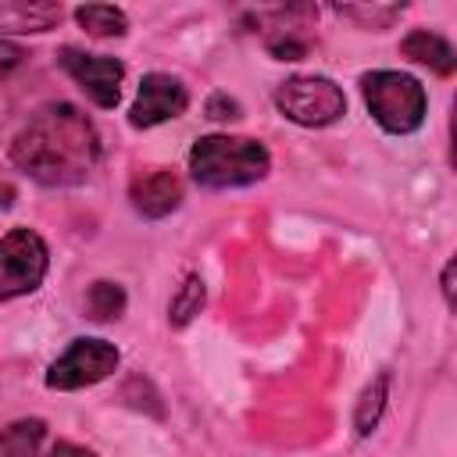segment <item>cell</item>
<instances>
[{
    "mask_svg": "<svg viewBox=\"0 0 457 457\" xmlns=\"http://www.w3.org/2000/svg\"><path fill=\"white\" fill-rule=\"evenodd\" d=\"M11 161L43 186H79L100 161V136L75 104H46L14 136Z\"/></svg>",
    "mask_w": 457,
    "mask_h": 457,
    "instance_id": "obj_1",
    "label": "cell"
},
{
    "mask_svg": "<svg viewBox=\"0 0 457 457\" xmlns=\"http://www.w3.org/2000/svg\"><path fill=\"white\" fill-rule=\"evenodd\" d=\"M268 150L246 136H204L189 150V171L207 189H236L268 175Z\"/></svg>",
    "mask_w": 457,
    "mask_h": 457,
    "instance_id": "obj_2",
    "label": "cell"
},
{
    "mask_svg": "<svg viewBox=\"0 0 457 457\" xmlns=\"http://www.w3.org/2000/svg\"><path fill=\"white\" fill-rule=\"evenodd\" d=\"M361 89H364V100H368V111L371 118L393 132V136H407L414 129H421L425 121V111H428V96H425V86L407 75V71H368L361 79Z\"/></svg>",
    "mask_w": 457,
    "mask_h": 457,
    "instance_id": "obj_3",
    "label": "cell"
},
{
    "mask_svg": "<svg viewBox=\"0 0 457 457\" xmlns=\"http://www.w3.org/2000/svg\"><path fill=\"white\" fill-rule=\"evenodd\" d=\"M275 107L303 129H325L346 114V96L325 75H296L275 89Z\"/></svg>",
    "mask_w": 457,
    "mask_h": 457,
    "instance_id": "obj_4",
    "label": "cell"
},
{
    "mask_svg": "<svg viewBox=\"0 0 457 457\" xmlns=\"http://www.w3.org/2000/svg\"><path fill=\"white\" fill-rule=\"evenodd\" d=\"M50 253L39 232L32 228H11L0 239V300H14L25 293H36L46 275Z\"/></svg>",
    "mask_w": 457,
    "mask_h": 457,
    "instance_id": "obj_5",
    "label": "cell"
},
{
    "mask_svg": "<svg viewBox=\"0 0 457 457\" xmlns=\"http://www.w3.org/2000/svg\"><path fill=\"white\" fill-rule=\"evenodd\" d=\"M118 368V350L107 339H75L46 371L50 389H86Z\"/></svg>",
    "mask_w": 457,
    "mask_h": 457,
    "instance_id": "obj_6",
    "label": "cell"
},
{
    "mask_svg": "<svg viewBox=\"0 0 457 457\" xmlns=\"http://www.w3.org/2000/svg\"><path fill=\"white\" fill-rule=\"evenodd\" d=\"M61 68L79 82V89L96 104V107H114L121 96V79H125V64L118 57H104V54H82L75 46H64L57 54Z\"/></svg>",
    "mask_w": 457,
    "mask_h": 457,
    "instance_id": "obj_7",
    "label": "cell"
},
{
    "mask_svg": "<svg viewBox=\"0 0 457 457\" xmlns=\"http://www.w3.org/2000/svg\"><path fill=\"white\" fill-rule=\"evenodd\" d=\"M186 104H189V93L175 75L150 71L139 82V93H136V104L129 111V121L136 129H154V125H161L168 118H179L186 111Z\"/></svg>",
    "mask_w": 457,
    "mask_h": 457,
    "instance_id": "obj_8",
    "label": "cell"
},
{
    "mask_svg": "<svg viewBox=\"0 0 457 457\" xmlns=\"http://www.w3.org/2000/svg\"><path fill=\"white\" fill-rule=\"evenodd\" d=\"M129 200L143 218H164L182 204V182L171 168H143L129 182Z\"/></svg>",
    "mask_w": 457,
    "mask_h": 457,
    "instance_id": "obj_9",
    "label": "cell"
},
{
    "mask_svg": "<svg viewBox=\"0 0 457 457\" xmlns=\"http://www.w3.org/2000/svg\"><path fill=\"white\" fill-rule=\"evenodd\" d=\"M61 18H64L61 4H25V0L0 4V32H46Z\"/></svg>",
    "mask_w": 457,
    "mask_h": 457,
    "instance_id": "obj_10",
    "label": "cell"
},
{
    "mask_svg": "<svg viewBox=\"0 0 457 457\" xmlns=\"http://www.w3.org/2000/svg\"><path fill=\"white\" fill-rule=\"evenodd\" d=\"M400 50H403V57H411V61H418V64H428V68L439 71V75H450L453 64H457L453 46H450L443 36L428 32V29H414V32L400 43Z\"/></svg>",
    "mask_w": 457,
    "mask_h": 457,
    "instance_id": "obj_11",
    "label": "cell"
},
{
    "mask_svg": "<svg viewBox=\"0 0 457 457\" xmlns=\"http://www.w3.org/2000/svg\"><path fill=\"white\" fill-rule=\"evenodd\" d=\"M43 436H46V425L39 418L0 425V457H39Z\"/></svg>",
    "mask_w": 457,
    "mask_h": 457,
    "instance_id": "obj_12",
    "label": "cell"
},
{
    "mask_svg": "<svg viewBox=\"0 0 457 457\" xmlns=\"http://www.w3.org/2000/svg\"><path fill=\"white\" fill-rule=\"evenodd\" d=\"M79 25L89 32V36H100V39H111V36H125L129 29V18L121 7H104V4H86L75 11Z\"/></svg>",
    "mask_w": 457,
    "mask_h": 457,
    "instance_id": "obj_13",
    "label": "cell"
},
{
    "mask_svg": "<svg viewBox=\"0 0 457 457\" xmlns=\"http://www.w3.org/2000/svg\"><path fill=\"white\" fill-rule=\"evenodd\" d=\"M386 396H389V375L382 371V375L361 393V403H357V414H353L357 436H368V432L378 425V418H382V411H386Z\"/></svg>",
    "mask_w": 457,
    "mask_h": 457,
    "instance_id": "obj_14",
    "label": "cell"
},
{
    "mask_svg": "<svg viewBox=\"0 0 457 457\" xmlns=\"http://www.w3.org/2000/svg\"><path fill=\"white\" fill-rule=\"evenodd\" d=\"M86 307L96 321H111L125 311V289L118 282H93L86 293Z\"/></svg>",
    "mask_w": 457,
    "mask_h": 457,
    "instance_id": "obj_15",
    "label": "cell"
},
{
    "mask_svg": "<svg viewBox=\"0 0 457 457\" xmlns=\"http://www.w3.org/2000/svg\"><path fill=\"white\" fill-rule=\"evenodd\" d=\"M200 307H204V282H200L196 275H189V278L179 286L175 300H171V321H175V325H186L193 314H200Z\"/></svg>",
    "mask_w": 457,
    "mask_h": 457,
    "instance_id": "obj_16",
    "label": "cell"
},
{
    "mask_svg": "<svg viewBox=\"0 0 457 457\" xmlns=\"http://www.w3.org/2000/svg\"><path fill=\"white\" fill-rule=\"evenodd\" d=\"M400 11H403V7H339V14L357 18V21L371 25V29H386Z\"/></svg>",
    "mask_w": 457,
    "mask_h": 457,
    "instance_id": "obj_17",
    "label": "cell"
},
{
    "mask_svg": "<svg viewBox=\"0 0 457 457\" xmlns=\"http://www.w3.org/2000/svg\"><path fill=\"white\" fill-rule=\"evenodd\" d=\"M303 50H307L303 39H293V36H286V39H271V54L282 57V61H296V57H303Z\"/></svg>",
    "mask_w": 457,
    "mask_h": 457,
    "instance_id": "obj_18",
    "label": "cell"
},
{
    "mask_svg": "<svg viewBox=\"0 0 457 457\" xmlns=\"http://www.w3.org/2000/svg\"><path fill=\"white\" fill-rule=\"evenodd\" d=\"M21 46H14V43H7V39H0V79L4 75H11L18 64H21Z\"/></svg>",
    "mask_w": 457,
    "mask_h": 457,
    "instance_id": "obj_19",
    "label": "cell"
},
{
    "mask_svg": "<svg viewBox=\"0 0 457 457\" xmlns=\"http://www.w3.org/2000/svg\"><path fill=\"white\" fill-rule=\"evenodd\" d=\"M207 118H239V107H236V100H228V96H211V104H207Z\"/></svg>",
    "mask_w": 457,
    "mask_h": 457,
    "instance_id": "obj_20",
    "label": "cell"
},
{
    "mask_svg": "<svg viewBox=\"0 0 457 457\" xmlns=\"http://www.w3.org/2000/svg\"><path fill=\"white\" fill-rule=\"evenodd\" d=\"M50 457H96V453L86 450V446H75V443H57V446L50 450Z\"/></svg>",
    "mask_w": 457,
    "mask_h": 457,
    "instance_id": "obj_21",
    "label": "cell"
},
{
    "mask_svg": "<svg viewBox=\"0 0 457 457\" xmlns=\"http://www.w3.org/2000/svg\"><path fill=\"white\" fill-rule=\"evenodd\" d=\"M450 278H453V261H450V264H446V271H443V293H446V300H450V293H453Z\"/></svg>",
    "mask_w": 457,
    "mask_h": 457,
    "instance_id": "obj_22",
    "label": "cell"
}]
</instances>
